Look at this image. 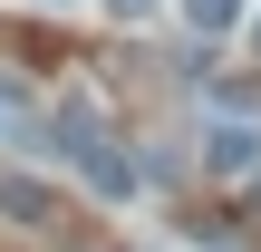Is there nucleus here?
Returning a JSON list of instances; mask_svg holds the SVG:
<instances>
[{"mask_svg":"<svg viewBox=\"0 0 261 252\" xmlns=\"http://www.w3.org/2000/svg\"><path fill=\"white\" fill-rule=\"evenodd\" d=\"M252 39H261V19H252Z\"/></svg>","mask_w":261,"mask_h":252,"instance_id":"nucleus-8","label":"nucleus"},{"mask_svg":"<svg viewBox=\"0 0 261 252\" xmlns=\"http://www.w3.org/2000/svg\"><path fill=\"white\" fill-rule=\"evenodd\" d=\"M48 136H58V155H68V165H77V155H87V146H97V107H87V97H68V107H58V117H48Z\"/></svg>","mask_w":261,"mask_h":252,"instance_id":"nucleus-2","label":"nucleus"},{"mask_svg":"<svg viewBox=\"0 0 261 252\" xmlns=\"http://www.w3.org/2000/svg\"><path fill=\"white\" fill-rule=\"evenodd\" d=\"M252 155H261V126H242V117H223V126L203 136V165H213V175H252Z\"/></svg>","mask_w":261,"mask_h":252,"instance_id":"nucleus-1","label":"nucleus"},{"mask_svg":"<svg viewBox=\"0 0 261 252\" xmlns=\"http://www.w3.org/2000/svg\"><path fill=\"white\" fill-rule=\"evenodd\" d=\"M77 165H87V185H97V194H136V165H126V155H107V146H87Z\"/></svg>","mask_w":261,"mask_h":252,"instance_id":"nucleus-3","label":"nucleus"},{"mask_svg":"<svg viewBox=\"0 0 261 252\" xmlns=\"http://www.w3.org/2000/svg\"><path fill=\"white\" fill-rule=\"evenodd\" d=\"M0 204H10V214H29V223H48V194H39V185H19V175L0 185Z\"/></svg>","mask_w":261,"mask_h":252,"instance_id":"nucleus-5","label":"nucleus"},{"mask_svg":"<svg viewBox=\"0 0 261 252\" xmlns=\"http://www.w3.org/2000/svg\"><path fill=\"white\" fill-rule=\"evenodd\" d=\"M184 19H194V39H223V29H242V0H184Z\"/></svg>","mask_w":261,"mask_h":252,"instance_id":"nucleus-4","label":"nucleus"},{"mask_svg":"<svg viewBox=\"0 0 261 252\" xmlns=\"http://www.w3.org/2000/svg\"><path fill=\"white\" fill-rule=\"evenodd\" d=\"M0 117H29V87L19 78H0Z\"/></svg>","mask_w":261,"mask_h":252,"instance_id":"nucleus-6","label":"nucleus"},{"mask_svg":"<svg viewBox=\"0 0 261 252\" xmlns=\"http://www.w3.org/2000/svg\"><path fill=\"white\" fill-rule=\"evenodd\" d=\"M107 10H116V19H145V10H155V0H107Z\"/></svg>","mask_w":261,"mask_h":252,"instance_id":"nucleus-7","label":"nucleus"}]
</instances>
